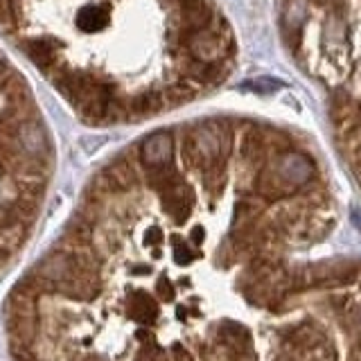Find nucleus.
Returning <instances> with one entry per match:
<instances>
[{"label": "nucleus", "mask_w": 361, "mask_h": 361, "mask_svg": "<svg viewBox=\"0 0 361 361\" xmlns=\"http://www.w3.org/2000/svg\"><path fill=\"white\" fill-rule=\"evenodd\" d=\"M319 151L287 124L212 115L95 171L3 307L12 361H292L289 246L330 219Z\"/></svg>", "instance_id": "nucleus-1"}, {"label": "nucleus", "mask_w": 361, "mask_h": 361, "mask_svg": "<svg viewBox=\"0 0 361 361\" xmlns=\"http://www.w3.org/2000/svg\"><path fill=\"white\" fill-rule=\"evenodd\" d=\"M0 30L97 126L194 102L237 63L215 0H0Z\"/></svg>", "instance_id": "nucleus-2"}, {"label": "nucleus", "mask_w": 361, "mask_h": 361, "mask_svg": "<svg viewBox=\"0 0 361 361\" xmlns=\"http://www.w3.org/2000/svg\"><path fill=\"white\" fill-rule=\"evenodd\" d=\"M289 59L323 97L332 138L361 185V0H276Z\"/></svg>", "instance_id": "nucleus-3"}, {"label": "nucleus", "mask_w": 361, "mask_h": 361, "mask_svg": "<svg viewBox=\"0 0 361 361\" xmlns=\"http://www.w3.org/2000/svg\"><path fill=\"white\" fill-rule=\"evenodd\" d=\"M54 171L50 129L32 90L0 52V274L21 258Z\"/></svg>", "instance_id": "nucleus-4"}]
</instances>
